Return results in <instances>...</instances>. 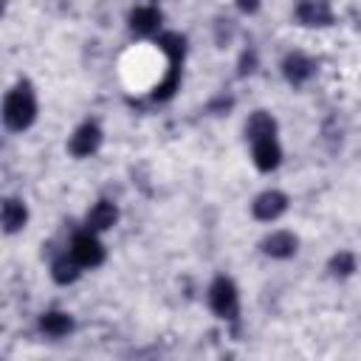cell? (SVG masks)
Returning <instances> with one entry per match:
<instances>
[{"label": "cell", "instance_id": "30bf717a", "mask_svg": "<svg viewBox=\"0 0 361 361\" xmlns=\"http://www.w3.org/2000/svg\"><path fill=\"white\" fill-rule=\"evenodd\" d=\"M262 251L268 257H276V259H285V257H293L296 251V237L290 231H274L271 237L262 240Z\"/></svg>", "mask_w": 361, "mask_h": 361}, {"label": "cell", "instance_id": "2e32d148", "mask_svg": "<svg viewBox=\"0 0 361 361\" xmlns=\"http://www.w3.org/2000/svg\"><path fill=\"white\" fill-rule=\"evenodd\" d=\"M330 271H333L336 276H350V274L355 271V257H353L350 251H338V254L330 259Z\"/></svg>", "mask_w": 361, "mask_h": 361}, {"label": "cell", "instance_id": "8fae6325", "mask_svg": "<svg viewBox=\"0 0 361 361\" xmlns=\"http://www.w3.org/2000/svg\"><path fill=\"white\" fill-rule=\"evenodd\" d=\"M158 25H161V11L155 6H138L130 14V28L135 34H155Z\"/></svg>", "mask_w": 361, "mask_h": 361}, {"label": "cell", "instance_id": "9a60e30c", "mask_svg": "<svg viewBox=\"0 0 361 361\" xmlns=\"http://www.w3.org/2000/svg\"><path fill=\"white\" fill-rule=\"evenodd\" d=\"M79 262L73 259V254L71 257H59L54 265H51V276L59 282V285H68V282H73L76 276H79Z\"/></svg>", "mask_w": 361, "mask_h": 361}, {"label": "cell", "instance_id": "e0dca14e", "mask_svg": "<svg viewBox=\"0 0 361 361\" xmlns=\"http://www.w3.org/2000/svg\"><path fill=\"white\" fill-rule=\"evenodd\" d=\"M254 65H257V54L254 51H245L243 54V59H240V73L245 76V73H251L254 71Z\"/></svg>", "mask_w": 361, "mask_h": 361}, {"label": "cell", "instance_id": "5b68a950", "mask_svg": "<svg viewBox=\"0 0 361 361\" xmlns=\"http://www.w3.org/2000/svg\"><path fill=\"white\" fill-rule=\"evenodd\" d=\"M99 144H102V130H99V124H93V121L82 124V127L71 135V152H73L76 158L93 155V152L99 149Z\"/></svg>", "mask_w": 361, "mask_h": 361}, {"label": "cell", "instance_id": "ac0fdd59", "mask_svg": "<svg viewBox=\"0 0 361 361\" xmlns=\"http://www.w3.org/2000/svg\"><path fill=\"white\" fill-rule=\"evenodd\" d=\"M237 6H240L243 11H248V14H251V11H257V8H259V0H237Z\"/></svg>", "mask_w": 361, "mask_h": 361}, {"label": "cell", "instance_id": "8992f818", "mask_svg": "<svg viewBox=\"0 0 361 361\" xmlns=\"http://www.w3.org/2000/svg\"><path fill=\"white\" fill-rule=\"evenodd\" d=\"M285 209H288V197H285L282 192H276V189L262 192V195L254 200V206H251V212H254L257 220H276Z\"/></svg>", "mask_w": 361, "mask_h": 361}, {"label": "cell", "instance_id": "3957f363", "mask_svg": "<svg viewBox=\"0 0 361 361\" xmlns=\"http://www.w3.org/2000/svg\"><path fill=\"white\" fill-rule=\"evenodd\" d=\"M71 254H73V259H76L82 268H96V265L104 262V245H102L90 231L73 237Z\"/></svg>", "mask_w": 361, "mask_h": 361}, {"label": "cell", "instance_id": "6da1fadb", "mask_svg": "<svg viewBox=\"0 0 361 361\" xmlns=\"http://www.w3.org/2000/svg\"><path fill=\"white\" fill-rule=\"evenodd\" d=\"M34 118H37V99H34L31 85L23 82V85H17L6 96V102H3V121H6L8 130H17L20 133V130L31 127Z\"/></svg>", "mask_w": 361, "mask_h": 361}, {"label": "cell", "instance_id": "5bb4252c", "mask_svg": "<svg viewBox=\"0 0 361 361\" xmlns=\"http://www.w3.org/2000/svg\"><path fill=\"white\" fill-rule=\"evenodd\" d=\"M39 327H42V333H48V336H65V333H71L73 319H71L68 313H62V310H51V313H45V316L39 319Z\"/></svg>", "mask_w": 361, "mask_h": 361}, {"label": "cell", "instance_id": "277c9868", "mask_svg": "<svg viewBox=\"0 0 361 361\" xmlns=\"http://www.w3.org/2000/svg\"><path fill=\"white\" fill-rule=\"evenodd\" d=\"M296 17L302 25H310V28H322V25H330L333 23V8H330V0H302L296 6Z\"/></svg>", "mask_w": 361, "mask_h": 361}, {"label": "cell", "instance_id": "9c48e42d", "mask_svg": "<svg viewBox=\"0 0 361 361\" xmlns=\"http://www.w3.org/2000/svg\"><path fill=\"white\" fill-rule=\"evenodd\" d=\"M116 220H118V209H116V203H110V200H99V203L87 212V228H90V231H107V228L116 226Z\"/></svg>", "mask_w": 361, "mask_h": 361}, {"label": "cell", "instance_id": "7a4b0ae2", "mask_svg": "<svg viewBox=\"0 0 361 361\" xmlns=\"http://www.w3.org/2000/svg\"><path fill=\"white\" fill-rule=\"evenodd\" d=\"M209 305L217 316L223 319H237V310H240V299H237V288L231 279L220 276L214 279V285L209 288Z\"/></svg>", "mask_w": 361, "mask_h": 361}, {"label": "cell", "instance_id": "7c38bea8", "mask_svg": "<svg viewBox=\"0 0 361 361\" xmlns=\"http://www.w3.org/2000/svg\"><path fill=\"white\" fill-rule=\"evenodd\" d=\"M25 220H28V209H25L23 200H17V197L3 200V228H6V234L20 231L25 226Z\"/></svg>", "mask_w": 361, "mask_h": 361}, {"label": "cell", "instance_id": "ba28073f", "mask_svg": "<svg viewBox=\"0 0 361 361\" xmlns=\"http://www.w3.org/2000/svg\"><path fill=\"white\" fill-rule=\"evenodd\" d=\"M313 71H316V65H313L305 54H290V56H285V62H282V73H285V79H288L290 85L307 82V79L313 76Z\"/></svg>", "mask_w": 361, "mask_h": 361}, {"label": "cell", "instance_id": "4fadbf2b", "mask_svg": "<svg viewBox=\"0 0 361 361\" xmlns=\"http://www.w3.org/2000/svg\"><path fill=\"white\" fill-rule=\"evenodd\" d=\"M245 135H248L251 141L265 138V135H276V121H274L265 110H257V113L248 118V124H245Z\"/></svg>", "mask_w": 361, "mask_h": 361}, {"label": "cell", "instance_id": "52a82bcc", "mask_svg": "<svg viewBox=\"0 0 361 361\" xmlns=\"http://www.w3.org/2000/svg\"><path fill=\"white\" fill-rule=\"evenodd\" d=\"M251 144H254V164H257V169L271 172V169H276V166H279L282 149H279V144H276V138H274V135L257 138V141H251Z\"/></svg>", "mask_w": 361, "mask_h": 361}]
</instances>
